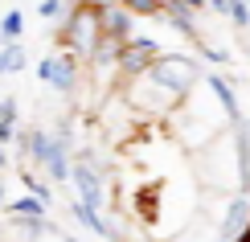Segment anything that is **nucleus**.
I'll list each match as a JSON object with an SVG mask.
<instances>
[{
  "label": "nucleus",
  "instance_id": "obj_1",
  "mask_svg": "<svg viewBox=\"0 0 250 242\" xmlns=\"http://www.w3.org/2000/svg\"><path fill=\"white\" fill-rule=\"evenodd\" d=\"M238 242H250V222H246V230H242V238H238Z\"/></svg>",
  "mask_w": 250,
  "mask_h": 242
}]
</instances>
